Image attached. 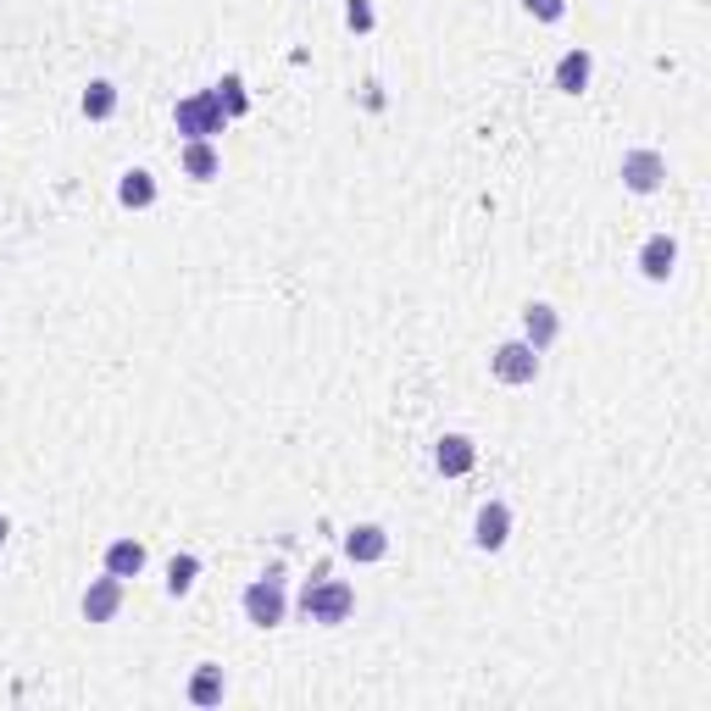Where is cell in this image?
Returning a JSON list of instances; mask_svg holds the SVG:
<instances>
[{
  "instance_id": "17",
  "label": "cell",
  "mask_w": 711,
  "mask_h": 711,
  "mask_svg": "<svg viewBox=\"0 0 711 711\" xmlns=\"http://www.w3.org/2000/svg\"><path fill=\"white\" fill-rule=\"evenodd\" d=\"M78 106H84V117H89V122H106V117L117 111V84H111V78H95V84L84 89V100H78Z\"/></svg>"
},
{
  "instance_id": "2",
  "label": "cell",
  "mask_w": 711,
  "mask_h": 711,
  "mask_svg": "<svg viewBox=\"0 0 711 711\" xmlns=\"http://www.w3.org/2000/svg\"><path fill=\"white\" fill-rule=\"evenodd\" d=\"M301 612H306V623H323V628H334V623H345V617L356 612V590H351L345 579H317V584H306V595H301Z\"/></svg>"
},
{
  "instance_id": "15",
  "label": "cell",
  "mask_w": 711,
  "mask_h": 711,
  "mask_svg": "<svg viewBox=\"0 0 711 711\" xmlns=\"http://www.w3.org/2000/svg\"><path fill=\"white\" fill-rule=\"evenodd\" d=\"M117 201H122L128 212H146V206H157V179H151L146 168H128V173L117 179Z\"/></svg>"
},
{
  "instance_id": "8",
  "label": "cell",
  "mask_w": 711,
  "mask_h": 711,
  "mask_svg": "<svg viewBox=\"0 0 711 711\" xmlns=\"http://www.w3.org/2000/svg\"><path fill=\"white\" fill-rule=\"evenodd\" d=\"M672 267H678V239H672V234H650V239L639 245V272H645L650 283H667Z\"/></svg>"
},
{
  "instance_id": "6",
  "label": "cell",
  "mask_w": 711,
  "mask_h": 711,
  "mask_svg": "<svg viewBox=\"0 0 711 711\" xmlns=\"http://www.w3.org/2000/svg\"><path fill=\"white\" fill-rule=\"evenodd\" d=\"M511 539V506L506 500H484L478 517H473V545L478 550H506Z\"/></svg>"
},
{
  "instance_id": "5",
  "label": "cell",
  "mask_w": 711,
  "mask_h": 711,
  "mask_svg": "<svg viewBox=\"0 0 711 711\" xmlns=\"http://www.w3.org/2000/svg\"><path fill=\"white\" fill-rule=\"evenodd\" d=\"M617 179H623L628 195H656L667 184V157L661 151H628L623 168H617Z\"/></svg>"
},
{
  "instance_id": "10",
  "label": "cell",
  "mask_w": 711,
  "mask_h": 711,
  "mask_svg": "<svg viewBox=\"0 0 711 711\" xmlns=\"http://www.w3.org/2000/svg\"><path fill=\"white\" fill-rule=\"evenodd\" d=\"M434 467H440L445 478H467V473L478 467V445H473L467 434H445V440L434 445Z\"/></svg>"
},
{
  "instance_id": "4",
  "label": "cell",
  "mask_w": 711,
  "mask_h": 711,
  "mask_svg": "<svg viewBox=\"0 0 711 711\" xmlns=\"http://www.w3.org/2000/svg\"><path fill=\"white\" fill-rule=\"evenodd\" d=\"M283 612H290V601H283V579H278V573H267V579H256V584L245 590V623L278 628Z\"/></svg>"
},
{
  "instance_id": "14",
  "label": "cell",
  "mask_w": 711,
  "mask_h": 711,
  "mask_svg": "<svg viewBox=\"0 0 711 711\" xmlns=\"http://www.w3.org/2000/svg\"><path fill=\"white\" fill-rule=\"evenodd\" d=\"M345 556H351V561H384V556H389V534H384L378 523H356V528L345 534Z\"/></svg>"
},
{
  "instance_id": "22",
  "label": "cell",
  "mask_w": 711,
  "mask_h": 711,
  "mask_svg": "<svg viewBox=\"0 0 711 711\" xmlns=\"http://www.w3.org/2000/svg\"><path fill=\"white\" fill-rule=\"evenodd\" d=\"M7 534H12V523H7V511H0V545H7Z\"/></svg>"
},
{
  "instance_id": "11",
  "label": "cell",
  "mask_w": 711,
  "mask_h": 711,
  "mask_svg": "<svg viewBox=\"0 0 711 711\" xmlns=\"http://www.w3.org/2000/svg\"><path fill=\"white\" fill-rule=\"evenodd\" d=\"M590 78H595V56H590L584 45H573V51L556 62V89H561V95H584Z\"/></svg>"
},
{
  "instance_id": "16",
  "label": "cell",
  "mask_w": 711,
  "mask_h": 711,
  "mask_svg": "<svg viewBox=\"0 0 711 711\" xmlns=\"http://www.w3.org/2000/svg\"><path fill=\"white\" fill-rule=\"evenodd\" d=\"M195 579H201V556L179 550V556L168 561V595H173V601H184V595L195 590Z\"/></svg>"
},
{
  "instance_id": "12",
  "label": "cell",
  "mask_w": 711,
  "mask_h": 711,
  "mask_svg": "<svg viewBox=\"0 0 711 711\" xmlns=\"http://www.w3.org/2000/svg\"><path fill=\"white\" fill-rule=\"evenodd\" d=\"M146 561H151V556H146V545H139V539H111V545H106V573L122 579V584L146 573Z\"/></svg>"
},
{
  "instance_id": "21",
  "label": "cell",
  "mask_w": 711,
  "mask_h": 711,
  "mask_svg": "<svg viewBox=\"0 0 711 711\" xmlns=\"http://www.w3.org/2000/svg\"><path fill=\"white\" fill-rule=\"evenodd\" d=\"M345 23H351L356 34H367L378 18H373V7H367V0H351V7H345Z\"/></svg>"
},
{
  "instance_id": "20",
  "label": "cell",
  "mask_w": 711,
  "mask_h": 711,
  "mask_svg": "<svg viewBox=\"0 0 711 711\" xmlns=\"http://www.w3.org/2000/svg\"><path fill=\"white\" fill-rule=\"evenodd\" d=\"M523 12L539 18V23H561L567 18V0H523Z\"/></svg>"
},
{
  "instance_id": "1",
  "label": "cell",
  "mask_w": 711,
  "mask_h": 711,
  "mask_svg": "<svg viewBox=\"0 0 711 711\" xmlns=\"http://www.w3.org/2000/svg\"><path fill=\"white\" fill-rule=\"evenodd\" d=\"M173 122H179L184 139H217V133L228 128V111H223L217 89H201V95H184V100L173 106Z\"/></svg>"
},
{
  "instance_id": "3",
  "label": "cell",
  "mask_w": 711,
  "mask_h": 711,
  "mask_svg": "<svg viewBox=\"0 0 711 711\" xmlns=\"http://www.w3.org/2000/svg\"><path fill=\"white\" fill-rule=\"evenodd\" d=\"M489 373H495L500 384L523 389V384H534V378H539V351H534L528 340H506V345H495V351H489Z\"/></svg>"
},
{
  "instance_id": "19",
  "label": "cell",
  "mask_w": 711,
  "mask_h": 711,
  "mask_svg": "<svg viewBox=\"0 0 711 711\" xmlns=\"http://www.w3.org/2000/svg\"><path fill=\"white\" fill-rule=\"evenodd\" d=\"M217 100H223L228 122H234V117H245V106H250V100H245V84H239V73H228V78L217 84Z\"/></svg>"
},
{
  "instance_id": "7",
  "label": "cell",
  "mask_w": 711,
  "mask_h": 711,
  "mask_svg": "<svg viewBox=\"0 0 711 711\" xmlns=\"http://www.w3.org/2000/svg\"><path fill=\"white\" fill-rule=\"evenodd\" d=\"M84 623H111L117 612H122V579H89V590H84Z\"/></svg>"
},
{
  "instance_id": "18",
  "label": "cell",
  "mask_w": 711,
  "mask_h": 711,
  "mask_svg": "<svg viewBox=\"0 0 711 711\" xmlns=\"http://www.w3.org/2000/svg\"><path fill=\"white\" fill-rule=\"evenodd\" d=\"M190 700H195V705H223V667L201 661L195 678H190Z\"/></svg>"
},
{
  "instance_id": "9",
  "label": "cell",
  "mask_w": 711,
  "mask_h": 711,
  "mask_svg": "<svg viewBox=\"0 0 711 711\" xmlns=\"http://www.w3.org/2000/svg\"><path fill=\"white\" fill-rule=\"evenodd\" d=\"M523 340L545 356L556 340H561V312L556 306H545V301H534V306H523Z\"/></svg>"
},
{
  "instance_id": "13",
  "label": "cell",
  "mask_w": 711,
  "mask_h": 711,
  "mask_svg": "<svg viewBox=\"0 0 711 711\" xmlns=\"http://www.w3.org/2000/svg\"><path fill=\"white\" fill-rule=\"evenodd\" d=\"M184 179H195V184H212L217 173H223V157H217V146L212 139H184Z\"/></svg>"
}]
</instances>
